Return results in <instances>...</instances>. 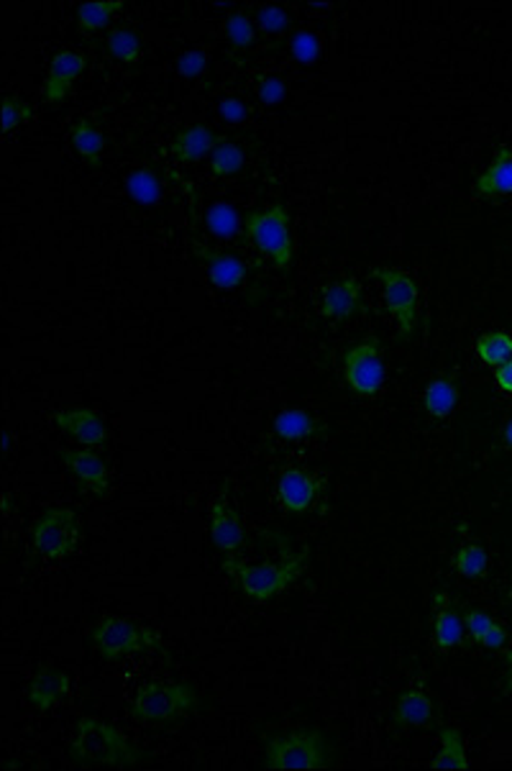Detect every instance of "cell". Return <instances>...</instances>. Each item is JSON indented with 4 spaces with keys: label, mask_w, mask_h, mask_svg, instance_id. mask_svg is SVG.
I'll list each match as a JSON object with an SVG mask.
<instances>
[{
    "label": "cell",
    "mask_w": 512,
    "mask_h": 771,
    "mask_svg": "<svg viewBox=\"0 0 512 771\" xmlns=\"http://www.w3.org/2000/svg\"><path fill=\"white\" fill-rule=\"evenodd\" d=\"M70 757L80 767L131 769L146 759V753L119 728L98 718H82L74 728Z\"/></svg>",
    "instance_id": "6da1fadb"
},
{
    "label": "cell",
    "mask_w": 512,
    "mask_h": 771,
    "mask_svg": "<svg viewBox=\"0 0 512 771\" xmlns=\"http://www.w3.org/2000/svg\"><path fill=\"white\" fill-rule=\"evenodd\" d=\"M308 554H287L279 562L267 564H246L238 556L223 559V572L236 582L242 595L252 603H269L287 593L297 579L303 577Z\"/></svg>",
    "instance_id": "7a4b0ae2"
},
{
    "label": "cell",
    "mask_w": 512,
    "mask_h": 771,
    "mask_svg": "<svg viewBox=\"0 0 512 771\" xmlns=\"http://www.w3.org/2000/svg\"><path fill=\"white\" fill-rule=\"evenodd\" d=\"M336 761V749L326 733L300 728L269 738L264 749V767L267 769H328Z\"/></svg>",
    "instance_id": "3957f363"
},
{
    "label": "cell",
    "mask_w": 512,
    "mask_h": 771,
    "mask_svg": "<svg viewBox=\"0 0 512 771\" xmlns=\"http://www.w3.org/2000/svg\"><path fill=\"white\" fill-rule=\"evenodd\" d=\"M197 705H201V697H197L195 687L183 682H152L139 687L134 702H131V716L136 723L170 726L193 716Z\"/></svg>",
    "instance_id": "277c9868"
},
{
    "label": "cell",
    "mask_w": 512,
    "mask_h": 771,
    "mask_svg": "<svg viewBox=\"0 0 512 771\" xmlns=\"http://www.w3.org/2000/svg\"><path fill=\"white\" fill-rule=\"evenodd\" d=\"M246 236L249 241L259 249L264 257L272 259L279 273H287L293 265L295 241H293V226H290V213L283 203L269 205L264 210H252L244 220Z\"/></svg>",
    "instance_id": "5b68a950"
},
{
    "label": "cell",
    "mask_w": 512,
    "mask_h": 771,
    "mask_svg": "<svg viewBox=\"0 0 512 771\" xmlns=\"http://www.w3.org/2000/svg\"><path fill=\"white\" fill-rule=\"evenodd\" d=\"M90 644L93 649L109 661H121L126 656L152 651L162 644V636L154 628L142 626L119 615H105L90 630Z\"/></svg>",
    "instance_id": "8992f818"
},
{
    "label": "cell",
    "mask_w": 512,
    "mask_h": 771,
    "mask_svg": "<svg viewBox=\"0 0 512 771\" xmlns=\"http://www.w3.org/2000/svg\"><path fill=\"white\" fill-rule=\"evenodd\" d=\"M82 541V526L72 507H47L31 528L34 552L44 559L62 562L78 552Z\"/></svg>",
    "instance_id": "52a82bcc"
},
{
    "label": "cell",
    "mask_w": 512,
    "mask_h": 771,
    "mask_svg": "<svg viewBox=\"0 0 512 771\" xmlns=\"http://www.w3.org/2000/svg\"><path fill=\"white\" fill-rule=\"evenodd\" d=\"M371 275L377 277L382 285L385 306L387 313L392 316V321L398 323V331L402 339H410L416 333L418 313H420V290L418 282L398 267H377L371 269Z\"/></svg>",
    "instance_id": "ba28073f"
},
{
    "label": "cell",
    "mask_w": 512,
    "mask_h": 771,
    "mask_svg": "<svg viewBox=\"0 0 512 771\" xmlns=\"http://www.w3.org/2000/svg\"><path fill=\"white\" fill-rule=\"evenodd\" d=\"M387 377L382 347L375 336L361 339L344 354V382L361 398H375Z\"/></svg>",
    "instance_id": "9c48e42d"
},
{
    "label": "cell",
    "mask_w": 512,
    "mask_h": 771,
    "mask_svg": "<svg viewBox=\"0 0 512 771\" xmlns=\"http://www.w3.org/2000/svg\"><path fill=\"white\" fill-rule=\"evenodd\" d=\"M54 425L88 449H101L109 441V425H105L103 415L93 408H62L60 413H54Z\"/></svg>",
    "instance_id": "30bf717a"
},
{
    "label": "cell",
    "mask_w": 512,
    "mask_h": 771,
    "mask_svg": "<svg viewBox=\"0 0 512 771\" xmlns=\"http://www.w3.org/2000/svg\"><path fill=\"white\" fill-rule=\"evenodd\" d=\"M62 462L82 487H88L95 497H109L111 470L101 454H95L93 449H64Z\"/></svg>",
    "instance_id": "8fae6325"
},
{
    "label": "cell",
    "mask_w": 512,
    "mask_h": 771,
    "mask_svg": "<svg viewBox=\"0 0 512 771\" xmlns=\"http://www.w3.org/2000/svg\"><path fill=\"white\" fill-rule=\"evenodd\" d=\"M88 70V56L74 52V49H62L52 56L49 62V72L44 80V88H41V95H44V103H60L68 97V93L74 85L82 72Z\"/></svg>",
    "instance_id": "7c38bea8"
},
{
    "label": "cell",
    "mask_w": 512,
    "mask_h": 771,
    "mask_svg": "<svg viewBox=\"0 0 512 771\" xmlns=\"http://www.w3.org/2000/svg\"><path fill=\"white\" fill-rule=\"evenodd\" d=\"M211 541L223 554V559H226V556H238V552L244 548L246 533L242 526V518H238L234 505L228 503V497H218L216 503L211 505Z\"/></svg>",
    "instance_id": "4fadbf2b"
},
{
    "label": "cell",
    "mask_w": 512,
    "mask_h": 771,
    "mask_svg": "<svg viewBox=\"0 0 512 771\" xmlns=\"http://www.w3.org/2000/svg\"><path fill=\"white\" fill-rule=\"evenodd\" d=\"M277 497L287 513L300 515L310 511V505L316 503L318 482L310 472L300 470V466H287L277 480Z\"/></svg>",
    "instance_id": "5bb4252c"
},
{
    "label": "cell",
    "mask_w": 512,
    "mask_h": 771,
    "mask_svg": "<svg viewBox=\"0 0 512 771\" xmlns=\"http://www.w3.org/2000/svg\"><path fill=\"white\" fill-rule=\"evenodd\" d=\"M72 690V677L68 671L54 669V667H41L34 671L31 682L27 687V700L31 702V708L39 712H47L60 705L62 700H68V695Z\"/></svg>",
    "instance_id": "9a60e30c"
},
{
    "label": "cell",
    "mask_w": 512,
    "mask_h": 771,
    "mask_svg": "<svg viewBox=\"0 0 512 771\" xmlns=\"http://www.w3.org/2000/svg\"><path fill=\"white\" fill-rule=\"evenodd\" d=\"M361 313V282L357 277H338L324 290L320 316L328 321H349Z\"/></svg>",
    "instance_id": "2e32d148"
},
{
    "label": "cell",
    "mask_w": 512,
    "mask_h": 771,
    "mask_svg": "<svg viewBox=\"0 0 512 771\" xmlns=\"http://www.w3.org/2000/svg\"><path fill=\"white\" fill-rule=\"evenodd\" d=\"M195 251L197 257L203 259L205 269H208V280L216 290H236V287L244 285L246 277H249V267H246V261L234 257V254L203 249L201 244H195Z\"/></svg>",
    "instance_id": "e0dca14e"
},
{
    "label": "cell",
    "mask_w": 512,
    "mask_h": 771,
    "mask_svg": "<svg viewBox=\"0 0 512 771\" xmlns=\"http://www.w3.org/2000/svg\"><path fill=\"white\" fill-rule=\"evenodd\" d=\"M433 641H436V649L439 651H451V649H457V646H461V641H464V634H467V628H464V618L457 613V608H453V603H451V597L443 593V589H439V593L433 595Z\"/></svg>",
    "instance_id": "ac0fdd59"
},
{
    "label": "cell",
    "mask_w": 512,
    "mask_h": 771,
    "mask_svg": "<svg viewBox=\"0 0 512 771\" xmlns=\"http://www.w3.org/2000/svg\"><path fill=\"white\" fill-rule=\"evenodd\" d=\"M474 193L484 201L505 198L512 195V146L502 144L490 167L477 177Z\"/></svg>",
    "instance_id": "d6986e66"
},
{
    "label": "cell",
    "mask_w": 512,
    "mask_h": 771,
    "mask_svg": "<svg viewBox=\"0 0 512 771\" xmlns=\"http://www.w3.org/2000/svg\"><path fill=\"white\" fill-rule=\"evenodd\" d=\"M218 138L213 134V128L203 126V123H195V126H187L185 131H180V134L172 138L170 150L172 157H175L180 164H195L201 162L203 157H211L213 150H216Z\"/></svg>",
    "instance_id": "ffe728a7"
},
{
    "label": "cell",
    "mask_w": 512,
    "mask_h": 771,
    "mask_svg": "<svg viewBox=\"0 0 512 771\" xmlns=\"http://www.w3.org/2000/svg\"><path fill=\"white\" fill-rule=\"evenodd\" d=\"M461 618H464L467 634L472 636V641L482 646V649H490V651L505 649L510 636L505 626H500L492 615H487L484 610H477V608H467Z\"/></svg>",
    "instance_id": "44dd1931"
},
{
    "label": "cell",
    "mask_w": 512,
    "mask_h": 771,
    "mask_svg": "<svg viewBox=\"0 0 512 771\" xmlns=\"http://www.w3.org/2000/svg\"><path fill=\"white\" fill-rule=\"evenodd\" d=\"M436 718V705L423 690H405L395 702V723L405 728H418Z\"/></svg>",
    "instance_id": "7402d4cb"
},
{
    "label": "cell",
    "mask_w": 512,
    "mask_h": 771,
    "mask_svg": "<svg viewBox=\"0 0 512 771\" xmlns=\"http://www.w3.org/2000/svg\"><path fill=\"white\" fill-rule=\"evenodd\" d=\"M459 405V384L453 377L443 374L428 382L423 392V410L431 418H449Z\"/></svg>",
    "instance_id": "603a6c76"
},
{
    "label": "cell",
    "mask_w": 512,
    "mask_h": 771,
    "mask_svg": "<svg viewBox=\"0 0 512 771\" xmlns=\"http://www.w3.org/2000/svg\"><path fill=\"white\" fill-rule=\"evenodd\" d=\"M320 429H324V425H320L308 410H300V408L283 410V413H277L275 418V433L283 441L313 439L318 436Z\"/></svg>",
    "instance_id": "cb8c5ba5"
},
{
    "label": "cell",
    "mask_w": 512,
    "mask_h": 771,
    "mask_svg": "<svg viewBox=\"0 0 512 771\" xmlns=\"http://www.w3.org/2000/svg\"><path fill=\"white\" fill-rule=\"evenodd\" d=\"M72 150L90 164H98L105 152V134L95 126L93 119H80L70 131Z\"/></svg>",
    "instance_id": "d4e9b609"
},
{
    "label": "cell",
    "mask_w": 512,
    "mask_h": 771,
    "mask_svg": "<svg viewBox=\"0 0 512 771\" xmlns=\"http://www.w3.org/2000/svg\"><path fill=\"white\" fill-rule=\"evenodd\" d=\"M126 193L134 203L144 205V208H154L162 201V183L154 175V169L139 167L126 177Z\"/></svg>",
    "instance_id": "484cf974"
},
{
    "label": "cell",
    "mask_w": 512,
    "mask_h": 771,
    "mask_svg": "<svg viewBox=\"0 0 512 771\" xmlns=\"http://www.w3.org/2000/svg\"><path fill=\"white\" fill-rule=\"evenodd\" d=\"M439 738H441V749H439V757L433 759V769H469L464 736H461L457 728L446 726L439 731Z\"/></svg>",
    "instance_id": "4316f807"
},
{
    "label": "cell",
    "mask_w": 512,
    "mask_h": 771,
    "mask_svg": "<svg viewBox=\"0 0 512 771\" xmlns=\"http://www.w3.org/2000/svg\"><path fill=\"white\" fill-rule=\"evenodd\" d=\"M474 351L479 362H482L484 367L498 369L500 364H505L508 359H512V336L505 331H490L479 336Z\"/></svg>",
    "instance_id": "83f0119b"
},
{
    "label": "cell",
    "mask_w": 512,
    "mask_h": 771,
    "mask_svg": "<svg viewBox=\"0 0 512 771\" xmlns=\"http://www.w3.org/2000/svg\"><path fill=\"white\" fill-rule=\"evenodd\" d=\"M123 11V0H93L78 8V29L80 31H101L111 23V19Z\"/></svg>",
    "instance_id": "f1b7e54d"
},
{
    "label": "cell",
    "mask_w": 512,
    "mask_h": 771,
    "mask_svg": "<svg viewBox=\"0 0 512 771\" xmlns=\"http://www.w3.org/2000/svg\"><path fill=\"white\" fill-rule=\"evenodd\" d=\"M105 44L113 60L123 64H136L144 56V41L134 29H113Z\"/></svg>",
    "instance_id": "f546056e"
},
{
    "label": "cell",
    "mask_w": 512,
    "mask_h": 771,
    "mask_svg": "<svg viewBox=\"0 0 512 771\" xmlns=\"http://www.w3.org/2000/svg\"><path fill=\"white\" fill-rule=\"evenodd\" d=\"M205 224H208L211 234L218 236V239H234L244 220L238 216L234 205L226 201H216L208 208V213H205Z\"/></svg>",
    "instance_id": "4dcf8cb0"
},
{
    "label": "cell",
    "mask_w": 512,
    "mask_h": 771,
    "mask_svg": "<svg viewBox=\"0 0 512 771\" xmlns=\"http://www.w3.org/2000/svg\"><path fill=\"white\" fill-rule=\"evenodd\" d=\"M211 172L216 177H231V175H236V172H242L244 169V150L238 144L231 142V138L226 136H221L218 138V144H216V150H213L211 154Z\"/></svg>",
    "instance_id": "1f68e13d"
},
{
    "label": "cell",
    "mask_w": 512,
    "mask_h": 771,
    "mask_svg": "<svg viewBox=\"0 0 512 771\" xmlns=\"http://www.w3.org/2000/svg\"><path fill=\"white\" fill-rule=\"evenodd\" d=\"M487 564H490V559H487V552L479 544H464L453 554V569L467 579H482L487 574Z\"/></svg>",
    "instance_id": "d6a6232c"
},
{
    "label": "cell",
    "mask_w": 512,
    "mask_h": 771,
    "mask_svg": "<svg viewBox=\"0 0 512 771\" xmlns=\"http://www.w3.org/2000/svg\"><path fill=\"white\" fill-rule=\"evenodd\" d=\"M226 37L231 41V47L238 49V52H246L256 44V29L252 16L246 11H234L226 16Z\"/></svg>",
    "instance_id": "836d02e7"
},
{
    "label": "cell",
    "mask_w": 512,
    "mask_h": 771,
    "mask_svg": "<svg viewBox=\"0 0 512 771\" xmlns=\"http://www.w3.org/2000/svg\"><path fill=\"white\" fill-rule=\"evenodd\" d=\"M290 54L297 64H303V68H313L320 56V39L308 29L295 31L290 39Z\"/></svg>",
    "instance_id": "e575fe53"
},
{
    "label": "cell",
    "mask_w": 512,
    "mask_h": 771,
    "mask_svg": "<svg viewBox=\"0 0 512 771\" xmlns=\"http://www.w3.org/2000/svg\"><path fill=\"white\" fill-rule=\"evenodd\" d=\"M34 119V109L27 101H21V97L8 95L3 101V134H11L13 128L23 126V123H29Z\"/></svg>",
    "instance_id": "d590c367"
},
{
    "label": "cell",
    "mask_w": 512,
    "mask_h": 771,
    "mask_svg": "<svg viewBox=\"0 0 512 771\" xmlns=\"http://www.w3.org/2000/svg\"><path fill=\"white\" fill-rule=\"evenodd\" d=\"M208 52H203V49H187V52L177 56V75L185 80H197L203 72H208Z\"/></svg>",
    "instance_id": "8d00e7d4"
},
{
    "label": "cell",
    "mask_w": 512,
    "mask_h": 771,
    "mask_svg": "<svg viewBox=\"0 0 512 771\" xmlns=\"http://www.w3.org/2000/svg\"><path fill=\"white\" fill-rule=\"evenodd\" d=\"M256 27H259L264 34H283V31L290 27V13L279 6H262L256 11Z\"/></svg>",
    "instance_id": "74e56055"
},
{
    "label": "cell",
    "mask_w": 512,
    "mask_h": 771,
    "mask_svg": "<svg viewBox=\"0 0 512 771\" xmlns=\"http://www.w3.org/2000/svg\"><path fill=\"white\" fill-rule=\"evenodd\" d=\"M285 93H287L285 82L277 75H264L259 80V88H256V95H259V101L264 105H279L285 101Z\"/></svg>",
    "instance_id": "f35d334b"
},
{
    "label": "cell",
    "mask_w": 512,
    "mask_h": 771,
    "mask_svg": "<svg viewBox=\"0 0 512 771\" xmlns=\"http://www.w3.org/2000/svg\"><path fill=\"white\" fill-rule=\"evenodd\" d=\"M218 113H221L223 121L238 126V123H244L246 116H249V109H246V103L242 101V97H223V101L218 103Z\"/></svg>",
    "instance_id": "ab89813d"
},
{
    "label": "cell",
    "mask_w": 512,
    "mask_h": 771,
    "mask_svg": "<svg viewBox=\"0 0 512 771\" xmlns=\"http://www.w3.org/2000/svg\"><path fill=\"white\" fill-rule=\"evenodd\" d=\"M494 384H498L500 392L512 395V359L494 369Z\"/></svg>",
    "instance_id": "60d3db41"
},
{
    "label": "cell",
    "mask_w": 512,
    "mask_h": 771,
    "mask_svg": "<svg viewBox=\"0 0 512 771\" xmlns=\"http://www.w3.org/2000/svg\"><path fill=\"white\" fill-rule=\"evenodd\" d=\"M502 444L512 449V418L505 423V429H502Z\"/></svg>",
    "instance_id": "b9f144b4"
},
{
    "label": "cell",
    "mask_w": 512,
    "mask_h": 771,
    "mask_svg": "<svg viewBox=\"0 0 512 771\" xmlns=\"http://www.w3.org/2000/svg\"><path fill=\"white\" fill-rule=\"evenodd\" d=\"M505 690L512 692V649L508 654V675H505Z\"/></svg>",
    "instance_id": "7bdbcfd3"
},
{
    "label": "cell",
    "mask_w": 512,
    "mask_h": 771,
    "mask_svg": "<svg viewBox=\"0 0 512 771\" xmlns=\"http://www.w3.org/2000/svg\"><path fill=\"white\" fill-rule=\"evenodd\" d=\"M510 603H512V593H510Z\"/></svg>",
    "instance_id": "ee69618b"
}]
</instances>
